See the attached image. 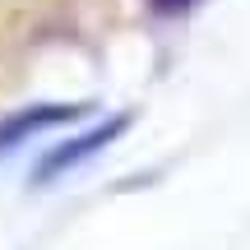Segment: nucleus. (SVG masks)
Here are the masks:
<instances>
[{
  "mask_svg": "<svg viewBox=\"0 0 250 250\" xmlns=\"http://www.w3.org/2000/svg\"><path fill=\"white\" fill-rule=\"evenodd\" d=\"M121 125H125V121H111V125H102V130H93V134H83V139H74V148H61V153H51V158L42 162V171H37V176H56L61 167H70V162H79L83 153H98L102 144H107L111 134L121 130Z\"/></svg>",
  "mask_w": 250,
  "mask_h": 250,
  "instance_id": "nucleus-1",
  "label": "nucleus"
},
{
  "mask_svg": "<svg viewBox=\"0 0 250 250\" xmlns=\"http://www.w3.org/2000/svg\"><path fill=\"white\" fill-rule=\"evenodd\" d=\"M153 5H162V9H176V5H190V0H153Z\"/></svg>",
  "mask_w": 250,
  "mask_h": 250,
  "instance_id": "nucleus-3",
  "label": "nucleus"
},
{
  "mask_svg": "<svg viewBox=\"0 0 250 250\" xmlns=\"http://www.w3.org/2000/svg\"><path fill=\"white\" fill-rule=\"evenodd\" d=\"M79 107H46V111H23L19 121H9L0 130V148H14V139H23L28 130H42V125H56V121H70Z\"/></svg>",
  "mask_w": 250,
  "mask_h": 250,
  "instance_id": "nucleus-2",
  "label": "nucleus"
}]
</instances>
